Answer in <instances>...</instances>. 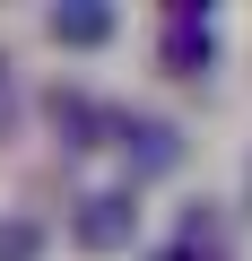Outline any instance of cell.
<instances>
[{
	"label": "cell",
	"instance_id": "5b68a950",
	"mask_svg": "<svg viewBox=\"0 0 252 261\" xmlns=\"http://www.w3.org/2000/svg\"><path fill=\"white\" fill-rule=\"evenodd\" d=\"M52 130H61V148H96L104 130H113V113L87 87H52Z\"/></svg>",
	"mask_w": 252,
	"mask_h": 261
},
{
	"label": "cell",
	"instance_id": "3957f363",
	"mask_svg": "<svg viewBox=\"0 0 252 261\" xmlns=\"http://www.w3.org/2000/svg\"><path fill=\"white\" fill-rule=\"evenodd\" d=\"M113 130H122V157H131V174H174V157H183V130H174V122L131 113V122H113Z\"/></svg>",
	"mask_w": 252,
	"mask_h": 261
},
{
	"label": "cell",
	"instance_id": "52a82bcc",
	"mask_svg": "<svg viewBox=\"0 0 252 261\" xmlns=\"http://www.w3.org/2000/svg\"><path fill=\"white\" fill-rule=\"evenodd\" d=\"M9 113H18V87H9V61H0V130H9Z\"/></svg>",
	"mask_w": 252,
	"mask_h": 261
},
{
	"label": "cell",
	"instance_id": "6da1fadb",
	"mask_svg": "<svg viewBox=\"0 0 252 261\" xmlns=\"http://www.w3.org/2000/svg\"><path fill=\"white\" fill-rule=\"evenodd\" d=\"M217 61V9L209 0H174L165 9V70L174 79H209Z\"/></svg>",
	"mask_w": 252,
	"mask_h": 261
},
{
	"label": "cell",
	"instance_id": "277c9868",
	"mask_svg": "<svg viewBox=\"0 0 252 261\" xmlns=\"http://www.w3.org/2000/svg\"><path fill=\"white\" fill-rule=\"evenodd\" d=\"M44 35L70 44V53H96V44H113V9L104 0H61V9L44 18Z\"/></svg>",
	"mask_w": 252,
	"mask_h": 261
},
{
	"label": "cell",
	"instance_id": "8992f818",
	"mask_svg": "<svg viewBox=\"0 0 252 261\" xmlns=\"http://www.w3.org/2000/svg\"><path fill=\"white\" fill-rule=\"evenodd\" d=\"M0 261H44V226L9 209V218H0Z\"/></svg>",
	"mask_w": 252,
	"mask_h": 261
},
{
	"label": "cell",
	"instance_id": "7a4b0ae2",
	"mask_svg": "<svg viewBox=\"0 0 252 261\" xmlns=\"http://www.w3.org/2000/svg\"><path fill=\"white\" fill-rule=\"evenodd\" d=\"M70 235H78L87 252H122V244L139 235V192H131V183H122V192H87L78 218H70Z\"/></svg>",
	"mask_w": 252,
	"mask_h": 261
},
{
	"label": "cell",
	"instance_id": "ba28073f",
	"mask_svg": "<svg viewBox=\"0 0 252 261\" xmlns=\"http://www.w3.org/2000/svg\"><path fill=\"white\" fill-rule=\"evenodd\" d=\"M157 261H191V235H183V244H165V252H157Z\"/></svg>",
	"mask_w": 252,
	"mask_h": 261
}]
</instances>
